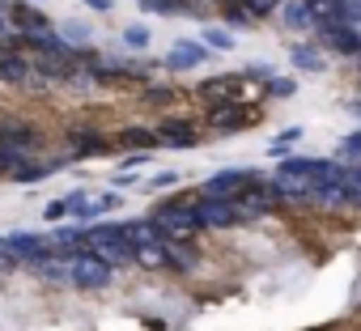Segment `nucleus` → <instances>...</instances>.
I'll return each instance as SVG.
<instances>
[{"instance_id": "f257e3e1", "label": "nucleus", "mask_w": 361, "mask_h": 331, "mask_svg": "<svg viewBox=\"0 0 361 331\" xmlns=\"http://www.w3.org/2000/svg\"><path fill=\"white\" fill-rule=\"evenodd\" d=\"M161 234V242H192L200 234V221H196V204L192 200H170L161 208H153L149 217Z\"/></svg>"}, {"instance_id": "f03ea898", "label": "nucleus", "mask_w": 361, "mask_h": 331, "mask_svg": "<svg viewBox=\"0 0 361 331\" xmlns=\"http://www.w3.org/2000/svg\"><path fill=\"white\" fill-rule=\"evenodd\" d=\"M285 204V192L272 183V179H255L238 200H234V208L243 213V221L247 217H264V213H272V208H281Z\"/></svg>"}, {"instance_id": "7ed1b4c3", "label": "nucleus", "mask_w": 361, "mask_h": 331, "mask_svg": "<svg viewBox=\"0 0 361 331\" xmlns=\"http://www.w3.org/2000/svg\"><path fill=\"white\" fill-rule=\"evenodd\" d=\"M259 175L255 170H221V175H213V179H204V187H200V200H238L251 183H255Z\"/></svg>"}, {"instance_id": "20e7f679", "label": "nucleus", "mask_w": 361, "mask_h": 331, "mask_svg": "<svg viewBox=\"0 0 361 331\" xmlns=\"http://www.w3.org/2000/svg\"><path fill=\"white\" fill-rule=\"evenodd\" d=\"M259 123V111L251 102H221L209 111V127L213 132H238V127H251Z\"/></svg>"}, {"instance_id": "39448f33", "label": "nucleus", "mask_w": 361, "mask_h": 331, "mask_svg": "<svg viewBox=\"0 0 361 331\" xmlns=\"http://www.w3.org/2000/svg\"><path fill=\"white\" fill-rule=\"evenodd\" d=\"M68 280L77 285V289H102V285H111V263H102L98 255H77L73 263H68Z\"/></svg>"}, {"instance_id": "423d86ee", "label": "nucleus", "mask_w": 361, "mask_h": 331, "mask_svg": "<svg viewBox=\"0 0 361 331\" xmlns=\"http://www.w3.org/2000/svg\"><path fill=\"white\" fill-rule=\"evenodd\" d=\"M39 144H43V136H39V127H30L26 119H5V123H0V149L26 157V153H35Z\"/></svg>"}, {"instance_id": "0eeeda50", "label": "nucleus", "mask_w": 361, "mask_h": 331, "mask_svg": "<svg viewBox=\"0 0 361 331\" xmlns=\"http://www.w3.org/2000/svg\"><path fill=\"white\" fill-rule=\"evenodd\" d=\"M196 221L200 230H230L243 221V213L234 208V200H196Z\"/></svg>"}, {"instance_id": "6e6552de", "label": "nucleus", "mask_w": 361, "mask_h": 331, "mask_svg": "<svg viewBox=\"0 0 361 331\" xmlns=\"http://www.w3.org/2000/svg\"><path fill=\"white\" fill-rule=\"evenodd\" d=\"M247 89V77L230 73V77H213V81H200V98L221 106V102H238V94Z\"/></svg>"}, {"instance_id": "1a4fd4ad", "label": "nucleus", "mask_w": 361, "mask_h": 331, "mask_svg": "<svg viewBox=\"0 0 361 331\" xmlns=\"http://www.w3.org/2000/svg\"><path fill=\"white\" fill-rule=\"evenodd\" d=\"M9 22L18 26V35H26V39H35V35H47V13L43 9H35V5H26V0H18V5H9Z\"/></svg>"}, {"instance_id": "9d476101", "label": "nucleus", "mask_w": 361, "mask_h": 331, "mask_svg": "<svg viewBox=\"0 0 361 331\" xmlns=\"http://www.w3.org/2000/svg\"><path fill=\"white\" fill-rule=\"evenodd\" d=\"M153 136H157V144H170V149H192L196 144V127L188 119H161L153 127Z\"/></svg>"}, {"instance_id": "9b49d317", "label": "nucleus", "mask_w": 361, "mask_h": 331, "mask_svg": "<svg viewBox=\"0 0 361 331\" xmlns=\"http://www.w3.org/2000/svg\"><path fill=\"white\" fill-rule=\"evenodd\" d=\"M5 251H9L18 263H30V259H39V255L47 251V238H43V234H30V230H18V234L5 238Z\"/></svg>"}, {"instance_id": "f8f14e48", "label": "nucleus", "mask_w": 361, "mask_h": 331, "mask_svg": "<svg viewBox=\"0 0 361 331\" xmlns=\"http://www.w3.org/2000/svg\"><path fill=\"white\" fill-rule=\"evenodd\" d=\"M204 56H209V47H204V43H178V47H170L166 68H170V73H188V68L204 64Z\"/></svg>"}, {"instance_id": "ddd939ff", "label": "nucleus", "mask_w": 361, "mask_h": 331, "mask_svg": "<svg viewBox=\"0 0 361 331\" xmlns=\"http://www.w3.org/2000/svg\"><path fill=\"white\" fill-rule=\"evenodd\" d=\"M68 144H73V157H98V153H106V140L94 127H73Z\"/></svg>"}, {"instance_id": "4468645a", "label": "nucleus", "mask_w": 361, "mask_h": 331, "mask_svg": "<svg viewBox=\"0 0 361 331\" xmlns=\"http://www.w3.org/2000/svg\"><path fill=\"white\" fill-rule=\"evenodd\" d=\"M323 39H327V51H336V56H357V51H361V35L348 30V26H336V30H327Z\"/></svg>"}, {"instance_id": "2eb2a0df", "label": "nucleus", "mask_w": 361, "mask_h": 331, "mask_svg": "<svg viewBox=\"0 0 361 331\" xmlns=\"http://www.w3.org/2000/svg\"><path fill=\"white\" fill-rule=\"evenodd\" d=\"M0 81L5 85H26L30 81V60L26 56H0Z\"/></svg>"}, {"instance_id": "dca6fc26", "label": "nucleus", "mask_w": 361, "mask_h": 331, "mask_svg": "<svg viewBox=\"0 0 361 331\" xmlns=\"http://www.w3.org/2000/svg\"><path fill=\"white\" fill-rule=\"evenodd\" d=\"M119 149L153 153V149H157V136H153V127H123V132H119Z\"/></svg>"}, {"instance_id": "f3484780", "label": "nucleus", "mask_w": 361, "mask_h": 331, "mask_svg": "<svg viewBox=\"0 0 361 331\" xmlns=\"http://www.w3.org/2000/svg\"><path fill=\"white\" fill-rule=\"evenodd\" d=\"M123 230V238L132 242V246H149V242H161V234H157V225L145 217V221H123L119 225Z\"/></svg>"}, {"instance_id": "a211bd4d", "label": "nucleus", "mask_w": 361, "mask_h": 331, "mask_svg": "<svg viewBox=\"0 0 361 331\" xmlns=\"http://www.w3.org/2000/svg\"><path fill=\"white\" fill-rule=\"evenodd\" d=\"M281 22L289 30H314V18H310V9L302 5V0H285V5H281Z\"/></svg>"}, {"instance_id": "6ab92c4d", "label": "nucleus", "mask_w": 361, "mask_h": 331, "mask_svg": "<svg viewBox=\"0 0 361 331\" xmlns=\"http://www.w3.org/2000/svg\"><path fill=\"white\" fill-rule=\"evenodd\" d=\"M132 263L157 272V268H170L166 263V242H149V246H132Z\"/></svg>"}, {"instance_id": "aec40b11", "label": "nucleus", "mask_w": 361, "mask_h": 331, "mask_svg": "<svg viewBox=\"0 0 361 331\" xmlns=\"http://www.w3.org/2000/svg\"><path fill=\"white\" fill-rule=\"evenodd\" d=\"M289 60H293V68H302V73H323V51L314 47V43H306V47H293L289 51Z\"/></svg>"}, {"instance_id": "412c9836", "label": "nucleus", "mask_w": 361, "mask_h": 331, "mask_svg": "<svg viewBox=\"0 0 361 331\" xmlns=\"http://www.w3.org/2000/svg\"><path fill=\"white\" fill-rule=\"evenodd\" d=\"M140 9H149V13H157V18H183V13H200V9H192L188 0H140Z\"/></svg>"}, {"instance_id": "4be33fe9", "label": "nucleus", "mask_w": 361, "mask_h": 331, "mask_svg": "<svg viewBox=\"0 0 361 331\" xmlns=\"http://www.w3.org/2000/svg\"><path fill=\"white\" fill-rule=\"evenodd\" d=\"M196 251H192V242H166V263L170 268H178V272H188V268H196Z\"/></svg>"}, {"instance_id": "5701e85b", "label": "nucleus", "mask_w": 361, "mask_h": 331, "mask_svg": "<svg viewBox=\"0 0 361 331\" xmlns=\"http://www.w3.org/2000/svg\"><path fill=\"white\" fill-rule=\"evenodd\" d=\"M111 208H119V196H115V192H111V196H90V200L81 204L77 217H81V221H98V217L111 213Z\"/></svg>"}, {"instance_id": "b1692460", "label": "nucleus", "mask_w": 361, "mask_h": 331, "mask_svg": "<svg viewBox=\"0 0 361 331\" xmlns=\"http://www.w3.org/2000/svg\"><path fill=\"white\" fill-rule=\"evenodd\" d=\"M47 170H51V166H43V161H18V166H13V179L30 187V183H39V179H47Z\"/></svg>"}, {"instance_id": "393cba45", "label": "nucleus", "mask_w": 361, "mask_h": 331, "mask_svg": "<svg viewBox=\"0 0 361 331\" xmlns=\"http://www.w3.org/2000/svg\"><path fill=\"white\" fill-rule=\"evenodd\" d=\"M302 5L310 9V18H314V26H319V22H331V18H336V5H340V0H302Z\"/></svg>"}, {"instance_id": "a878e982", "label": "nucleus", "mask_w": 361, "mask_h": 331, "mask_svg": "<svg viewBox=\"0 0 361 331\" xmlns=\"http://www.w3.org/2000/svg\"><path fill=\"white\" fill-rule=\"evenodd\" d=\"M298 136H302V127H285V132H281V136H276V140H272V144H268V153H272V157H281V161H285V157H289V144H293V140H298Z\"/></svg>"}, {"instance_id": "bb28decb", "label": "nucleus", "mask_w": 361, "mask_h": 331, "mask_svg": "<svg viewBox=\"0 0 361 331\" xmlns=\"http://www.w3.org/2000/svg\"><path fill=\"white\" fill-rule=\"evenodd\" d=\"M281 5H285V0H243L247 18H268V13H281Z\"/></svg>"}, {"instance_id": "cd10ccee", "label": "nucleus", "mask_w": 361, "mask_h": 331, "mask_svg": "<svg viewBox=\"0 0 361 331\" xmlns=\"http://www.w3.org/2000/svg\"><path fill=\"white\" fill-rule=\"evenodd\" d=\"M123 43H128L132 51H145V47H149V30H145V26H128V30H123Z\"/></svg>"}, {"instance_id": "c85d7f7f", "label": "nucleus", "mask_w": 361, "mask_h": 331, "mask_svg": "<svg viewBox=\"0 0 361 331\" xmlns=\"http://www.w3.org/2000/svg\"><path fill=\"white\" fill-rule=\"evenodd\" d=\"M64 39H68V47L73 43H90V26L85 22H64Z\"/></svg>"}, {"instance_id": "c756f323", "label": "nucleus", "mask_w": 361, "mask_h": 331, "mask_svg": "<svg viewBox=\"0 0 361 331\" xmlns=\"http://www.w3.org/2000/svg\"><path fill=\"white\" fill-rule=\"evenodd\" d=\"M204 43H209V47H217V51H230V47H234V39H230L226 30H217V26H209V30H204Z\"/></svg>"}, {"instance_id": "7c9ffc66", "label": "nucleus", "mask_w": 361, "mask_h": 331, "mask_svg": "<svg viewBox=\"0 0 361 331\" xmlns=\"http://www.w3.org/2000/svg\"><path fill=\"white\" fill-rule=\"evenodd\" d=\"M174 183H178V175H174V170H161V175H157V179H149L145 187H149V192H166V187H174Z\"/></svg>"}, {"instance_id": "2f4dec72", "label": "nucleus", "mask_w": 361, "mask_h": 331, "mask_svg": "<svg viewBox=\"0 0 361 331\" xmlns=\"http://www.w3.org/2000/svg\"><path fill=\"white\" fill-rule=\"evenodd\" d=\"M268 94H272V98H289V94H293V81H289V77H276V81H268Z\"/></svg>"}, {"instance_id": "473e14b6", "label": "nucleus", "mask_w": 361, "mask_h": 331, "mask_svg": "<svg viewBox=\"0 0 361 331\" xmlns=\"http://www.w3.org/2000/svg\"><path fill=\"white\" fill-rule=\"evenodd\" d=\"M340 157H361V132H353V136L340 144ZM340 157H336V161H340Z\"/></svg>"}, {"instance_id": "72a5a7b5", "label": "nucleus", "mask_w": 361, "mask_h": 331, "mask_svg": "<svg viewBox=\"0 0 361 331\" xmlns=\"http://www.w3.org/2000/svg\"><path fill=\"white\" fill-rule=\"evenodd\" d=\"M43 217H47V221H64V217H68V204H64V200H51V204L43 208Z\"/></svg>"}, {"instance_id": "f704fd0d", "label": "nucleus", "mask_w": 361, "mask_h": 331, "mask_svg": "<svg viewBox=\"0 0 361 331\" xmlns=\"http://www.w3.org/2000/svg\"><path fill=\"white\" fill-rule=\"evenodd\" d=\"M18 161H26V157H18V153H9V149H0V175H13Z\"/></svg>"}, {"instance_id": "c9c22d12", "label": "nucleus", "mask_w": 361, "mask_h": 331, "mask_svg": "<svg viewBox=\"0 0 361 331\" xmlns=\"http://www.w3.org/2000/svg\"><path fill=\"white\" fill-rule=\"evenodd\" d=\"M13 268H18V259L5 251V238H0V276H5V272H13Z\"/></svg>"}, {"instance_id": "e433bc0d", "label": "nucleus", "mask_w": 361, "mask_h": 331, "mask_svg": "<svg viewBox=\"0 0 361 331\" xmlns=\"http://www.w3.org/2000/svg\"><path fill=\"white\" fill-rule=\"evenodd\" d=\"M226 22H230V26H247L251 18H247V9H238V5H234V9L226 13Z\"/></svg>"}, {"instance_id": "4c0bfd02", "label": "nucleus", "mask_w": 361, "mask_h": 331, "mask_svg": "<svg viewBox=\"0 0 361 331\" xmlns=\"http://www.w3.org/2000/svg\"><path fill=\"white\" fill-rule=\"evenodd\" d=\"M85 5H90V9H98V13H106V9H111V0H85Z\"/></svg>"}, {"instance_id": "58836bf2", "label": "nucleus", "mask_w": 361, "mask_h": 331, "mask_svg": "<svg viewBox=\"0 0 361 331\" xmlns=\"http://www.w3.org/2000/svg\"><path fill=\"white\" fill-rule=\"evenodd\" d=\"M348 175H353V179H357V183H361V166H357V170H348Z\"/></svg>"}, {"instance_id": "ea45409f", "label": "nucleus", "mask_w": 361, "mask_h": 331, "mask_svg": "<svg viewBox=\"0 0 361 331\" xmlns=\"http://www.w3.org/2000/svg\"><path fill=\"white\" fill-rule=\"evenodd\" d=\"M221 5H230V9H234V5H238V0H221Z\"/></svg>"}, {"instance_id": "a19ab883", "label": "nucleus", "mask_w": 361, "mask_h": 331, "mask_svg": "<svg viewBox=\"0 0 361 331\" xmlns=\"http://www.w3.org/2000/svg\"><path fill=\"white\" fill-rule=\"evenodd\" d=\"M314 331H331V327H314Z\"/></svg>"}, {"instance_id": "79ce46f5", "label": "nucleus", "mask_w": 361, "mask_h": 331, "mask_svg": "<svg viewBox=\"0 0 361 331\" xmlns=\"http://www.w3.org/2000/svg\"><path fill=\"white\" fill-rule=\"evenodd\" d=\"M0 30H5V18H0Z\"/></svg>"}, {"instance_id": "37998d69", "label": "nucleus", "mask_w": 361, "mask_h": 331, "mask_svg": "<svg viewBox=\"0 0 361 331\" xmlns=\"http://www.w3.org/2000/svg\"><path fill=\"white\" fill-rule=\"evenodd\" d=\"M26 5H30V0H26Z\"/></svg>"}, {"instance_id": "c03bdc74", "label": "nucleus", "mask_w": 361, "mask_h": 331, "mask_svg": "<svg viewBox=\"0 0 361 331\" xmlns=\"http://www.w3.org/2000/svg\"><path fill=\"white\" fill-rule=\"evenodd\" d=\"M357 56H361V51H357Z\"/></svg>"}]
</instances>
